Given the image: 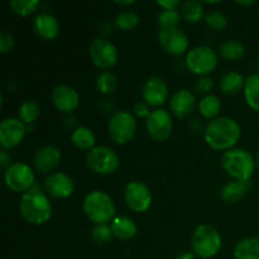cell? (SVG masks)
<instances>
[{"mask_svg": "<svg viewBox=\"0 0 259 259\" xmlns=\"http://www.w3.org/2000/svg\"><path fill=\"white\" fill-rule=\"evenodd\" d=\"M181 14L185 20L189 23H199L204 17V7L202 3L197 0H186L181 5Z\"/></svg>", "mask_w": 259, "mask_h": 259, "instance_id": "28", "label": "cell"}, {"mask_svg": "<svg viewBox=\"0 0 259 259\" xmlns=\"http://www.w3.org/2000/svg\"><path fill=\"white\" fill-rule=\"evenodd\" d=\"M258 66H259V62H258Z\"/></svg>", "mask_w": 259, "mask_h": 259, "instance_id": "46", "label": "cell"}, {"mask_svg": "<svg viewBox=\"0 0 259 259\" xmlns=\"http://www.w3.org/2000/svg\"><path fill=\"white\" fill-rule=\"evenodd\" d=\"M219 53L227 61H239L244 57L245 47L240 40L228 39L220 45Z\"/></svg>", "mask_w": 259, "mask_h": 259, "instance_id": "25", "label": "cell"}, {"mask_svg": "<svg viewBox=\"0 0 259 259\" xmlns=\"http://www.w3.org/2000/svg\"><path fill=\"white\" fill-rule=\"evenodd\" d=\"M124 199L129 209L136 212H144L152 204V192L142 181H132L125 186Z\"/></svg>", "mask_w": 259, "mask_h": 259, "instance_id": "11", "label": "cell"}, {"mask_svg": "<svg viewBox=\"0 0 259 259\" xmlns=\"http://www.w3.org/2000/svg\"><path fill=\"white\" fill-rule=\"evenodd\" d=\"M244 98L253 110L259 111V73H253L245 80Z\"/></svg>", "mask_w": 259, "mask_h": 259, "instance_id": "26", "label": "cell"}, {"mask_svg": "<svg viewBox=\"0 0 259 259\" xmlns=\"http://www.w3.org/2000/svg\"><path fill=\"white\" fill-rule=\"evenodd\" d=\"M4 181L13 192H27L34 184V174L27 163L15 162L5 169Z\"/></svg>", "mask_w": 259, "mask_h": 259, "instance_id": "9", "label": "cell"}, {"mask_svg": "<svg viewBox=\"0 0 259 259\" xmlns=\"http://www.w3.org/2000/svg\"><path fill=\"white\" fill-rule=\"evenodd\" d=\"M235 259H259V238L250 237L240 240L234 250Z\"/></svg>", "mask_w": 259, "mask_h": 259, "instance_id": "23", "label": "cell"}, {"mask_svg": "<svg viewBox=\"0 0 259 259\" xmlns=\"http://www.w3.org/2000/svg\"><path fill=\"white\" fill-rule=\"evenodd\" d=\"M218 65V56L212 48L206 46L195 47L187 53L186 66L195 75L204 76L214 71Z\"/></svg>", "mask_w": 259, "mask_h": 259, "instance_id": "8", "label": "cell"}, {"mask_svg": "<svg viewBox=\"0 0 259 259\" xmlns=\"http://www.w3.org/2000/svg\"><path fill=\"white\" fill-rule=\"evenodd\" d=\"M33 27H34L35 33L40 38L47 40L55 39L60 33V23H58L57 18L53 17L50 13L38 14L33 22Z\"/></svg>", "mask_w": 259, "mask_h": 259, "instance_id": "20", "label": "cell"}, {"mask_svg": "<svg viewBox=\"0 0 259 259\" xmlns=\"http://www.w3.org/2000/svg\"><path fill=\"white\" fill-rule=\"evenodd\" d=\"M151 113L152 111L149 110L148 104L147 103L139 101V103H137L136 105H134V114H136L138 118H148Z\"/></svg>", "mask_w": 259, "mask_h": 259, "instance_id": "39", "label": "cell"}, {"mask_svg": "<svg viewBox=\"0 0 259 259\" xmlns=\"http://www.w3.org/2000/svg\"><path fill=\"white\" fill-rule=\"evenodd\" d=\"M257 164H258V167H259V151H258V154H257Z\"/></svg>", "mask_w": 259, "mask_h": 259, "instance_id": "45", "label": "cell"}, {"mask_svg": "<svg viewBox=\"0 0 259 259\" xmlns=\"http://www.w3.org/2000/svg\"><path fill=\"white\" fill-rule=\"evenodd\" d=\"M19 119L25 124L29 125L33 121L37 120L40 115V106L37 101L27 100L20 105L19 108Z\"/></svg>", "mask_w": 259, "mask_h": 259, "instance_id": "30", "label": "cell"}, {"mask_svg": "<svg viewBox=\"0 0 259 259\" xmlns=\"http://www.w3.org/2000/svg\"><path fill=\"white\" fill-rule=\"evenodd\" d=\"M111 229H113L114 237L120 240H129L136 237L137 225L131 218L128 217H116L111 222Z\"/></svg>", "mask_w": 259, "mask_h": 259, "instance_id": "22", "label": "cell"}, {"mask_svg": "<svg viewBox=\"0 0 259 259\" xmlns=\"http://www.w3.org/2000/svg\"><path fill=\"white\" fill-rule=\"evenodd\" d=\"M139 23V15L136 12H121L116 15L115 24L121 30H131Z\"/></svg>", "mask_w": 259, "mask_h": 259, "instance_id": "32", "label": "cell"}, {"mask_svg": "<svg viewBox=\"0 0 259 259\" xmlns=\"http://www.w3.org/2000/svg\"><path fill=\"white\" fill-rule=\"evenodd\" d=\"M10 161H12L10 154H8V152L5 151V149H2V151H0V166L5 169L9 168V167L12 166Z\"/></svg>", "mask_w": 259, "mask_h": 259, "instance_id": "41", "label": "cell"}, {"mask_svg": "<svg viewBox=\"0 0 259 259\" xmlns=\"http://www.w3.org/2000/svg\"><path fill=\"white\" fill-rule=\"evenodd\" d=\"M175 259H196V255L192 252H182L179 253Z\"/></svg>", "mask_w": 259, "mask_h": 259, "instance_id": "42", "label": "cell"}, {"mask_svg": "<svg viewBox=\"0 0 259 259\" xmlns=\"http://www.w3.org/2000/svg\"><path fill=\"white\" fill-rule=\"evenodd\" d=\"M89 55L96 67L101 70L111 68L118 61V51L116 47L105 38H96L89 47Z\"/></svg>", "mask_w": 259, "mask_h": 259, "instance_id": "10", "label": "cell"}, {"mask_svg": "<svg viewBox=\"0 0 259 259\" xmlns=\"http://www.w3.org/2000/svg\"><path fill=\"white\" fill-rule=\"evenodd\" d=\"M86 162L91 171L98 175H111L118 169L119 157L109 147H94L88 152Z\"/></svg>", "mask_w": 259, "mask_h": 259, "instance_id": "7", "label": "cell"}, {"mask_svg": "<svg viewBox=\"0 0 259 259\" xmlns=\"http://www.w3.org/2000/svg\"><path fill=\"white\" fill-rule=\"evenodd\" d=\"M19 212L23 219L30 224L43 225L52 217V205L39 186L33 185L20 197Z\"/></svg>", "mask_w": 259, "mask_h": 259, "instance_id": "2", "label": "cell"}, {"mask_svg": "<svg viewBox=\"0 0 259 259\" xmlns=\"http://www.w3.org/2000/svg\"><path fill=\"white\" fill-rule=\"evenodd\" d=\"M133 0H129V2H115V4H118V5H131V4H133Z\"/></svg>", "mask_w": 259, "mask_h": 259, "instance_id": "43", "label": "cell"}, {"mask_svg": "<svg viewBox=\"0 0 259 259\" xmlns=\"http://www.w3.org/2000/svg\"><path fill=\"white\" fill-rule=\"evenodd\" d=\"M222 166L234 180L248 182L254 174L255 162L247 149L232 148L223 154Z\"/></svg>", "mask_w": 259, "mask_h": 259, "instance_id": "4", "label": "cell"}, {"mask_svg": "<svg viewBox=\"0 0 259 259\" xmlns=\"http://www.w3.org/2000/svg\"><path fill=\"white\" fill-rule=\"evenodd\" d=\"M43 189L55 199H67L72 195L75 185L72 179L63 172H53L43 182Z\"/></svg>", "mask_w": 259, "mask_h": 259, "instance_id": "15", "label": "cell"}, {"mask_svg": "<svg viewBox=\"0 0 259 259\" xmlns=\"http://www.w3.org/2000/svg\"><path fill=\"white\" fill-rule=\"evenodd\" d=\"M61 161V152L55 146H45L38 149L33 158L35 169L40 174H50Z\"/></svg>", "mask_w": 259, "mask_h": 259, "instance_id": "19", "label": "cell"}, {"mask_svg": "<svg viewBox=\"0 0 259 259\" xmlns=\"http://www.w3.org/2000/svg\"><path fill=\"white\" fill-rule=\"evenodd\" d=\"M222 110L220 99L215 95H206L200 100L199 111L204 118L214 119Z\"/></svg>", "mask_w": 259, "mask_h": 259, "instance_id": "29", "label": "cell"}, {"mask_svg": "<svg viewBox=\"0 0 259 259\" xmlns=\"http://www.w3.org/2000/svg\"><path fill=\"white\" fill-rule=\"evenodd\" d=\"M27 126L20 119L7 118L0 123V146L3 149L17 147L24 138Z\"/></svg>", "mask_w": 259, "mask_h": 259, "instance_id": "14", "label": "cell"}, {"mask_svg": "<svg viewBox=\"0 0 259 259\" xmlns=\"http://www.w3.org/2000/svg\"><path fill=\"white\" fill-rule=\"evenodd\" d=\"M244 85L245 80L243 75H240L239 72H234V71L227 72L220 80V89L223 93L228 94V95L238 94L242 89H244Z\"/></svg>", "mask_w": 259, "mask_h": 259, "instance_id": "24", "label": "cell"}, {"mask_svg": "<svg viewBox=\"0 0 259 259\" xmlns=\"http://www.w3.org/2000/svg\"><path fill=\"white\" fill-rule=\"evenodd\" d=\"M196 106V98L189 89H180L172 95L169 108L172 114L177 118H185L194 111Z\"/></svg>", "mask_w": 259, "mask_h": 259, "instance_id": "18", "label": "cell"}, {"mask_svg": "<svg viewBox=\"0 0 259 259\" xmlns=\"http://www.w3.org/2000/svg\"><path fill=\"white\" fill-rule=\"evenodd\" d=\"M109 134L118 144H126L137 133L136 118L129 111L120 110L111 115L109 120Z\"/></svg>", "mask_w": 259, "mask_h": 259, "instance_id": "6", "label": "cell"}, {"mask_svg": "<svg viewBox=\"0 0 259 259\" xmlns=\"http://www.w3.org/2000/svg\"><path fill=\"white\" fill-rule=\"evenodd\" d=\"M174 123L168 111L163 109L153 110L147 118V132L157 142H164L171 137Z\"/></svg>", "mask_w": 259, "mask_h": 259, "instance_id": "12", "label": "cell"}, {"mask_svg": "<svg viewBox=\"0 0 259 259\" xmlns=\"http://www.w3.org/2000/svg\"><path fill=\"white\" fill-rule=\"evenodd\" d=\"M167 95H168V88L164 82L163 78L158 76H152L144 82L143 89H142V96L143 100L148 105L159 106L164 104Z\"/></svg>", "mask_w": 259, "mask_h": 259, "instance_id": "16", "label": "cell"}, {"mask_svg": "<svg viewBox=\"0 0 259 259\" xmlns=\"http://www.w3.org/2000/svg\"><path fill=\"white\" fill-rule=\"evenodd\" d=\"M158 40L162 50L172 56H180L189 48V38L179 27L163 28L158 33Z\"/></svg>", "mask_w": 259, "mask_h": 259, "instance_id": "13", "label": "cell"}, {"mask_svg": "<svg viewBox=\"0 0 259 259\" xmlns=\"http://www.w3.org/2000/svg\"><path fill=\"white\" fill-rule=\"evenodd\" d=\"M52 103L62 113H72L80 103L77 91L68 85H57L52 91Z\"/></svg>", "mask_w": 259, "mask_h": 259, "instance_id": "17", "label": "cell"}, {"mask_svg": "<svg viewBox=\"0 0 259 259\" xmlns=\"http://www.w3.org/2000/svg\"><path fill=\"white\" fill-rule=\"evenodd\" d=\"M9 5L15 14L20 17H28L37 10V8L39 7V2L38 0H10Z\"/></svg>", "mask_w": 259, "mask_h": 259, "instance_id": "31", "label": "cell"}, {"mask_svg": "<svg viewBox=\"0 0 259 259\" xmlns=\"http://www.w3.org/2000/svg\"><path fill=\"white\" fill-rule=\"evenodd\" d=\"M222 244V235L211 225L202 224L195 229L191 239V247L192 252L197 257L202 259L214 257L219 253Z\"/></svg>", "mask_w": 259, "mask_h": 259, "instance_id": "5", "label": "cell"}, {"mask_svg": "<svg viewBox=\"0 0 259 259\" xmlns=\"http://www.w3.org/2000/svg\"><path fill=\"white\" fill-rule=\"evenodd\" d=\"M237 3L239 5H253L255 2H253V0H252V2H237Z\"/></svg>", "mask_w": 259, "mask_h": 259, "instance_id": "44", "label": "cell"}, {"mask_svg": "<svg viewBox=\"0 0 259 259\" xmlns=\"http://www.w3.org/2000/svg\"><path fill=\"white\" fill-rule=\"evenodd\" d=\"M96 88L101 94H113L116 89V77L111 72H103L96 78Z\"/></svg>", "mask_w": 259, "mask_h": 259, "instance_id": "33", "label": "cell"}, {"mask_svg": "<svg viewBox=\"0 0 259 259\" xmlns=\"http://www.w3.org/2000/svg\"><path fill=\"white\" fill-rule=\"evenodd\" d=\"M212 85H214V82H212V78L204 77V76H202L201 78H199V80H197L195 89H196L197 93L207 94L210 90H211Z\"/></svg>", "mask_w": 259, "mask_h": 259, "instance_id": "38", "label": "cell"}, {"mask_svg": "<svg viewBox=\"0 0 259 259\" xmlns=\"http://www.w3.org/2000/svg\"><path fill=\"white\" fill-rule=\"evenodd\" d=\"M14 37H13L9 32L3 30V32L0 33V53H2V55H5V53H8L9 51H12V48L14 47Z\"/></svg>", "mask_w": 259, "mask_h": 259, "instance_id": "37", "label": "cell"}, {"mask_svg": "<svg viewBox=\"0 0 259 259\" xmlns=\"http://www.w3.org/2000/svg\"><path fill=\"white\" fill-rule=\"evenodd\" d=\"M157 4H158L163 10H176V8L179 7L181 3H180L179 0H158Z\"/></svg>", "mask_w": 259, "mask_h": 259, "instance_id": "40", "label": "cell"}, {"mask_svg": "<svg viewBox=\"0 0 259 259\" xmlns=\"http://www.w3.org/2000/svg\"><path fill=\"white\" fill-rule=\"evenodd\" d=\"M91 237L99 244H108L113 240L114 233L111 227H109L108 224L104 225H96L93 229V233H91Z\"/></svg>", "mask_w": 259, "mask_h": 259, "instance_id": "34", "label": "cell"}, {"mask_svg": "<svg viewBox=\"0 0 259 259\" xmlns=\"http://www.w3.org/2000/svg\"><path fill=\"white\" fill-rule=\"evenodd\" d=\"M207 27L211 28L212 30H222L228 25V18L219 10L210 12L205 18Z\"/></svg>", "mask_w": 259, "mask_h": 259, "instance_id": "36", "label": "cell"}, {"mask_svg": "<svg viewBox=\"0 0 259 259\" xmlns=\"http://www.w3.org/2000/svg\"><path fill=\"white\" fill-rule=\"evenodd\" d=\"M249 191V184L247 181H234L228 182L224 185L220 191V197L227 204H237Z\"/></svg>", "mask_w": 259, "mask_h": 259, "instance_id": "21", "label": "cell"}, {"mask_svg": "<svg viewBox=\"0 0 259 259\" xmlns=\"http://www.w3.org/2000/svg\"><path fill=\"white\" fill-rule=\"evenodd\" d=\"M82 209L88 219L95 225L108 224L115 218V205L104 191H91L83 199Z\"/></svg>", "mask_w": 259, "mask_h": 259, "instance_id": "3", "label": "cell"}, {"mask_svg": "<svg viewBox=\"0 0 259 259\" xmlns=\"http://www.w3.org/2000/svg\"><path fill=\"white\" fill-rule=\"evenodd\" d=\"M242 136L240 125L232 118L212 119L205 128V141L215 151L230 149L238 143Z\"/></svg>", "mask_w": 259, "mask_h": 259, "instance_id": "1", "label": "cell"}, {"mask_svg": "<svg viewBox=\"0 0 259 259\" xmlns=\"http://www.w3.org/2000/svg\"><path fill=\"white\" fill-rule=\"evenodd\" d=\"M180 19H181V14L177 10H163L158 15V24L161 29L177 27Z\"/></svg>", "mask_w": 259, "mask_h": 259, "instance_id": "35", "label": "cell"}, {"mask_svg": "<svg viewBox=\"0 0 259 259\" xmlns=\"http://www.w3.org/2000/svg\"><path fill=\"white\" fill-rule=\"evenodd\" d=\"M71 142L80 149H93L95 144V136L88 126H78L71 134Z\"/></svg>", "mask_w": 259, "mask_h": 259, "instance_id": "27", "label": "cell"}]
</instances>
